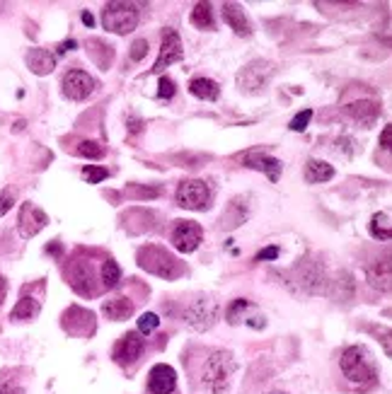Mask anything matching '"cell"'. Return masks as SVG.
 Masks as SVG:
<instances>
[{
    "label": "cell",
    "mask_w": 392,
    "mask_h": 394,
    "mask_svg": "<svg viewBox=\"0 0 392 394\" xmlns=\"http://www.w3.org/2000/svg\"><path fill=\"white\" fill-rule=\"evenodd\" d=\"M27 66L32 73H37V75H48V73L53 71V66H56V58H53L51 51H46V48H32V51L27 53Z\"/></svg>",
    "instance_id": "d6986e66"
},
{
    "label": "cell",
    "mask_w": 392,
    "mask_h": 394,
    "mask_svg": "<svg viewBox=\"0 0 392 394\" xmlns=\"http://www.w3.org/2000/svg\"><path fill=\"white\" fill-rule=\"evenodd\" d=\"M145 53H148V42H145V39H136L134 46H131V53H129L131 61H143Z\"/></svg>",
    "instance_id": "836d02e7"
},
{
    "label": "cell",
    "mask_w": 392,
    "mask_h": 394,
    "mask_svg": "<svg viewBox=\"0 0 392 394\" xmlns=\"http://www.w3.org/2000/svg\"><path fill=\"white\" fill-rule=\"evenodd\" d=\"M121 278V269L116 262H112V259H107L105 266H102V283H105V288H114L116 283H119Z\"/></svg>",
    "instance_id": "f1b7e54d"
},
{
    "label": "cell",
    "mask_w": 392,
    "mask_h": 394,
    "mask_svg": "<svg viewBox=\"0 0 392 394\" xmlns=\"http://www.w3.org/2000/svg\"><path fill=\"white\" fill-rule=\"evenodd\" d=\"M192 24L199 29H213V12L208 3H199L192 12Z\"/></svg>",
    "instance_id": "484cf974"
},
{
    "label": "cell",
    "mask_w": 392,
    "mask_h": 394,
    "mask_svg": "<svg viewBox=\"0 0 392 394\" xmlns=\"http://www.w3.org/2000/svg\"><path fill=\"white\" fill-rule=\"evenodd\" d=\"M63 329L78 334V337H87V334L95 332V314L82 307H71L63 314Z\"/></svg>",
    "instance_id": "4fadbf2b"
},
{
    "label": "cell",
    "mask_w": 392,
    "mask_h": 394,
    "mask_svg": "<svg viewBox=\"0 0 392 394\" xmlns=\"http://www.w3.org/2000/svg\"><path fill=\"white\" fill-rule=\"evenodd\" d=\"M390 136H392V126H385L383 136H380V147L383 150H390Z\"/></svg>",
    "instance_id": "ab89813d"
},
{
    "label": "cell",
    "mask_w": 392,
    "mask_h": 394,
    "mask_svg": "<svg viewBox=\"0 0 392 394\" xmlns=\"http://www.w3.org/2000/svg\"><path fill=\"white\" fill-rule=\"evenodd\" d=\"M335 177V167L330 162L322 160H308L305 165V181L310 184H320V181H330Z\"/></svg>",
    "instance_id": "cb8c5ba5"
},
{
    "label": "cell",
    "mask_w": 392,
    "mask_h": 394,
    "mask_svg": "<svg viewBox=\"0 0 392 394\" xmlns=\"http://www.w3.org/2000/svg\"><path fill=\"white\" fill-rule=\"evenodd\" d=\"M39 314V303L34 298H27L22 295L19 303L12 307V319H34Z\"/></svg>",
    "instance_id": "d4e9b609"
},
{
    "label": "cell",
    "mask_w": 392,
    "mask_h": 394,
    "mask_svg": "<svg viewBox=\"0 0 392 394\" xmlns=\"http://www.w3.org/2000/svg\"><path fill=\"white\" fill-rule=\"evenodd\" d=\"M82 22H85L87 27H92V22H95V19H92V15H90V12H82Z\"/></svg>",
    "instance_id": "ee69618b"
},
{
    "label": "cell",
    "mask_w": 392,
    "mask_h": 394,
    "mask_svg": "<svg viewBox=\"0 0 392 394\" xmlns=\"http://www.w3.org/2000/svg\"><path fill=\"white\" fill-rule=\"evenodd\" d=\"M368 280L373 288L383 290L388 293L390 290V280H392V274H390V254H385L383 259H378L373 266L368 269Z\"/></svg>",
    "instance_id": "ffe728a7"
},
{
    "label": "cell",
    "mask_w": 392,
    "mask_h": 394,
    "mask_svg": "<svg viewBox=\"0 0 392 394\" xmlns=\"http://www.w3.org/2000/svg\"><path fill=\"white\" fill-rule=\"evenodd\" d=\"M5 293H8V283H5V278L0 276V303L5 300Z\"/></svg>",
    "instance_id": "7bdbcfd3"
},
{
    "label": "cell",
    "mask_w": 392,
    "mask_h": 394,
    "mask_svg": "<svg viewBox=\"0 0 392 394\" xmlns=\"http://www.w3.org/2000/svg\"><path fill=\"white\" fill-rule=\"evenodd\" d=\"M102 312H105V317L121 322V319H129L134 314V303L129 298H112L102 305Z\"/></svg>",
    "instance_id": "7402d4cb"
},
{
    "label": "cell",
    "mask_w": 392,
    "mask_h": 394,
    "mask_svg": "<svg viewBox=\"0 0 392 394\" xmlns=\"http://www.w3.org/2000/svg\"><path fill=\"white\" fill-rule=\"evenodd\" d=\"M184 51H182V39H179V34L175 32V29H168V34H165L163 39V46H160V56L158 61H155V66L150 68L153 73H163L165 68H170L172 63L182 61Z\"/></svg>",
    "instance_id": "9c48e42d"
},
{
    "label": "cell",
    "mask_w": 392,
    "mask_h": 394,
    "mask_svg": "<svg viewBox=\"0 0 392 394\" xmlns=\"http://www.w3.org/2000/svg\"><path fill=\"white\" fill-rule=\"evenodd\" d=\"M158 324H160L158 314L145 312V314H141V319H139V332L141 334H150V332H155V329H158Z\"/></svg>",
    "instance_id": "1f68e13d"
},
{
    "label": "cell",
    "mask_w": 392,
    "mask_h": 394,
    "mask_svg": "<svg viewBox=\"0 0 392 394\" xmlns=\"http://www.w3.org/2000/svg\"><path fill=\"white\" fill-rule=\"evenodd\" d=\"M215 319H218V303H215V300L199 298L189 305L187 322H189V327L196 329V332H206V329H211Z\"/></svg>",
    "instance_id": "8992f818"
},
{
    "label": "cell",
    "mask_w": 392,
    "mask_h": 394,
    "mask_svg": "<svg viewBox=\"0 0 392 394\" xmlns=\"http://www.w3.org/2000/svg\"><path fill=\"white\" fill-rule=\"evenodd\" d=\"M46 252H48V254H56V257H58V254H61V244H58V242L48 244V247H46Z\"/></svg>",
    "instance_id": "b9f144b4"
},
{
    "label": "cell",
    "mask_w": 392,
    "mask_h": 394,
    "mask_svg": "<svg viewBox=\"0 0 392 394\" xmlns=\"http://www.w3.org/2000/svg\"><path fill=\"white\" fill-rule=\"evenodd\" d=\"M235 375V358L230 351H213L204 363L201 370V382L208 392L220 394L225 392V387L230 385V377Z\"/></svg>",
    "instance_id": "6da1fadb"
},
{
    "label": "cell",
    "mask_w": 392,
    "mask_h": 394,
    "mask_svg": "<svg viewBox=\"0 0 392 394\" xmlns=\"http://www.w3.org/2000/svg\"><path fill=\"white\" fill-rule=\"evenodd\" d=\"M189 92H192L194 97H199V100H206V102H213L220 97L218 82L208 80V78H194V80L189 82Z\"/></svg>",
    "instance_id": "603a6c76"
},
{
    "label": "cell",
    "mask_w": 392,
    "mask_h": 394,
    "mask_svg": "<svg viewBox=\"0 0 392 394\" xmlns=\"http://www.w3.org/2000/svg\"><path fill=\"white\" fill-rule=\"evenodd\" d=\"M271 394H283V392H271Z\"/></svg>",
    "instance_id": "f6af8a7d"
},
{
    "label": "cell",
    "mask_w": 392,
    "mask_h": 394,
    "mask_svg": "<svg viewBox=\"0 0 392 394\" xmlns=\"http://www.w3.org/2000/svg\"><path fill=\"white\" fill-rule=\"evenodd\" d=\"M63 95L73 102H82L95 92V80L85 71H68L61 80Z\"/></svg>",
    "instance_id": "52a82bcc"
},
{
    "label": "cell",
    "mask_w": 392,
    "mask_h": 394,
    "mask_svg": "<svg viewBox=\"0 0 392 394\" xmlns=\"http://www.w3.org/2000/svg\"><path fill=\"white\" fill-rule=\"evenodd\" d=\"M92 280H95V274H92V264L87 262H78L73 266L71 271V285L78 290L80 295H92L95 293V285H92Z\"/></svg>",
    "instance_id": "ac0fdd59"
},
{
    "label": "cell",
    "mask_w": 392,
    "mask_h": 394,
    "mask_svg": "<svg viewBox=\"0 0 392 394\" xmlns=\"http://www.w3.org/2000/svg\"><path fill=\"white\" fill-rule=\"evenodd\" d=\"M68 48H75V42H73V39H68V42H63L61 46H58V53H66Z\"/></svg>",
    "instance_id": "60d3db41"
},
{
    "label": "cell",
    "mask_w": 392,
    "mask_h": 394,
    "mask_svg": "<svg viewBox=\"0 0 392 394\" xmlns=\"http://www.w3.org/2000/svg\"><path fill=\"white\" fill-rule=\"evenodd\" d=\"M82 177H85L90 184H100L102 179H107V177H109V170H105V167L87 165L85 170H82Z\"/></svg>",
    "instance_id": "4dcf8cb0"
},
{
    "label": "cell",
    "mask_w": 392,
    "mask_h": 394,
    "mask_svg": "<svg viewBox=\"0 0 392 394\" xmlns=\"http://www.w3.org/2000/svg\"><path fill=\"white\" fill-rule=\"evenodd\" d=\"M344 111L349 116H354L356 121H361L364 126L375 124V119L380 116V105L373 100H361V102H351L344 107Z\"/></svg>",
    "instance_id": "9a60e30c"
},
{
    "label": "cell",
    "mask_w": 392,
    "mask_h": 394,
    "mask_svg": "<svg viewBox=\"0 0 392 394\" xmlns=\"http://www.w3.org/2000/svg\"><path fill=\"white\" fill-rule=\"evenodd\" d=\"M46 223H48V218L42 208H37V206H32V204L22 206V211H19V235H22L24 240L42 233V230L46 228Z\"/></svg>",
    "instance_id": "8fae6325"
},
{
    "label": "cell",
    "mask_w": 392,
    "mask_h": 394,
    "mask_svg": "<svg viewBox=\"0 0 392 394\" xmlns=\"http://www.w3.org/2000/svg\"><path fill=\"white\" fill-rule=\"evenodd\" d=\"M244 165L252 167V170H259V172H267L269 179L271 181H278L281 177V170H283V162L276 160V157H269V155H262V152H249L244 157Z\"/></svg>",
    "instance_id": "2e32d148"
},
{
    "label": "cell",
    "mask_w": 392,
    "mask_h": 394,
    "mask_svg": "<svg viewBox=\"0 0 392 394\" xmlns=\"http://www.w3.org/2000/svg\"><path fill=\"white\" fill-rule=\"evenodd\" d=\"M223 19L230 24V29H233L235 34H240V37H249V34H252V24H249V19L244 17V10L240 8V5L225 3L223 5Z\"/></svg>",
    "instance_id": "e0dca14e"
},
{
    "label": "cell",
    "mask_w": 392,
    "mask_h": 394,
    "mask_svg": "<svg viewBox=\"0 0 392 394\" xmlns=\"http://www.w3.org/2000/svg\"><path fill=\"white\" fill-rule=\"evenodd\" d=\"M0 394H24V390L15 380H5L3 387H0Z\"/></svg>",
    "instance_id": "8d00e7d4"
},
{
    "label": "cell",
    "mask_w": 392,
    "mask_h": 394,
    "mask_svg": "<svg viewBox=\"0 0 392 394\" xmlns=\"http://www.w3.org/2000/svg\"><path fill=\"white\" fill-rule=\"evenodd\" d=\"M341 373L354 385H371L378 377L373 358H371L368 348L364 346H349L341 353Z\"/></svg>",
    "instance_id": "7a4b0ae2"
},
{
    "label": "cell",
    "mask_w": 392,
    "mask_h": 394,
    "mask_svg": "<svg viewBox=\"0 0 392 394\" xmlns=\"http://www.w3.org/2000/svg\"><path fill=\"white\" fill-rule=\"evenodd\" d=\"M371 235L375 240H390V215L388 213H375L371 218Z\"/></svg>",
    "instance_id": "4316f807"
},
{
    "label": "cell",
    "mask_w": 392,
    "mask_h": 394,
    "mask_svg": "<svg viewBox=\"0 0 392 394\" xmlns=\"http://www.w3.org/2000/svg\"><path fill=\"white\" fill-rule=\"evenodd\" d=\"M310 119H312V109H303L301 114H296V119L291 121V131H305Z\"/></svg>",
    "instance_id": "d6a6232c"
},
{
    "label": "cell",
    "mask_w": 392,
    "mask_h": 394,
    "mask_svg": "<svg viewBox=\"0 0 392 394\" xmlns=\"http://www.w3.org/2000/svg\"><path fill=\"white\" fill-rule=\"evenodd\" d=\"M129 194L131 196H139V199H155V196H160V189H143V186H131Z\"/></svg>",
    "instance_id": "d590c367"
},
{
    "label": "cell",
    "mask_w": 392,
    "mask_h": 394,
    "mask_svg": "<svg viewBox=\"0 0 392 394\" xmlns=\"http://www.w3.org/2000/svg\"><path fill=\"white\" fill-rule=\"evenodd\" d=\"M139 266L145 269L148 274H155L160 278H172V276L179 274V262L163 247H143L139 249Z\"/></svg>",
    "instance_id": "3957f363"
},
{
    "label": "cell",
    "mask_w": 392,
    "mask_h": 394,
    "mask_svg": "<svg viewBox=\"0 0 392 394\" xmlns=\"http://www.w3.org/2000/svg\"><path fill=\"white\" fill-rule=\"evenodd\" d=\"M172 95H175V80H172V78H160L158 97H160V100H170Z\"/></svg>",
    "instance_id": "e575fe53"
},
{
    "label": "cell",
    "mask_w": 392,
    "mask_h": 394,
    "mask_svg": "<svg viewBox=\"0 0 392 394\" xmlns=\"http://www.w3.org/2000/svg\"><path fill=\"white\" fill-rule=\"evenodd\" d=\"M252 307V305L247 303V300H235L233 305H230L228 307V322L230 324H240V322H244V312H247V310Z\"/></svg>",
    "instance_id": "f546056e"
},
{
    "label": "cell",
    "mask_w": 392,
    "mask_h": 394,
    "mask_svg": "<svg viewBox=\"0 0 392 394\" xmlns=\"http://www.w3.org/2000/svg\"><path fill=\"white\" fill-rule=\"evenodd\" d=\"M271 73H274L271 63L254 61V63H249L242 73H240L238 82H240V87H242V90L254 92V90H259V87H264V82L269 80V75H271Z\"/></svg>",
    "instance_id": "7c38bea8"
},
{
    "label": "cell",
    "mask_w": 392,
    "mask_h": 394,
    "mask_svg": "<svg viewBox=\"0 0 392 394\" xmlns=\"http://www.w3.org/2000/svg\"><path fill=\"white\" fill-rule=\"evenodd\" d=\"M175 385H177V373H175V368L165 366V363H158V366L150 370L148 390L153 394H170L175 392Z\"/></svg>",
    "instance_id": "5bb4252c"
},
{
    "label": "cell",
    "mask_w": 392,
    "mask_h": 394,
    "mask_svg": "<svg viewBox=\"0 0 392 394\" xmlns=\"http://www.w3.org/2000/svg\"><path fill=\"white\" fill-rule=\"evenodd\" d=\"M75 152L80 157H90V160H100V157H105V145L97 141H82L80 145L75 147Z\"/></svg>",
    "instance_id": "83f0119b"
},
{
    "label": "cell",
    "mask_w": 392,
    "mask_h": 394,
    "mask_svg": "<svg viewBox=\"0 0 392 394\" xmlns=\"http://www.w3.org/2000/svg\"><path fill=\"white\" fill-rule=\"evenodd\" d=\"M278 254H281V249H278V247H267V249H262V252L257 254V262H269V259H276Z\"/></svg>",
    "instance_id": "74e56055"
},
{
    "label": "cell",
    "mask_w": 392,
    "mask_h": 394,
    "mask_svg": "<svg viewBox=\"0 0 392 394\" xmlns=\"http://www.w3.org/2000/svg\"><path fill=\"white\" fill-rule=\"evenodd\" d=\"M177 204L189 211H204L211 206V189L201 179H187L177 186Z\"/></svg>",
    "instance_id": "5b68a950"
},
{
    "label": "cell",
    "mask_w": 392,
    "mask_h": 394,
    "mask_svg": "<svg viewBox=\"0 0 392 394\" xmlns=\"http://www.w3.org/2000/svg\"><path fill=\"white\" fill-rule=\"evenodd\" d=\"M201 238H204V230H201L196 223H192V220H179L172 230V244H175V249L182 254L194 252V249L201 244Z\"/></svg>",
    "instance_id": "ba28073f"
},
{
    "label": "cell",
    "mask_w": 392,
    "mask_h": 394,
    "mask_svg": "<svg viewBox=\"0 0 392 394\" xmlns=\"http://www.w3.org/2000/svg\"><path fill=\"white\" fill-rule=\"evenodd\" d=\"M102 24L114 34H129L139 24V10L134 3H107L102 10Z\"/></svg>",
    "instance_id": "277c9868"
},
{
    "label": "cell",
    "mask_w": 392,
    "mask_h": 394,
    "mask_svg": "<svg viewBox=\"0 0 392 394\" xmlns=\"http://www.w3.org/2000/svg\"><path fill=\"white\" fill-rule=\"evenodd\" d=\"M10 208H12V194L8 191V194L0 196V218H3V215L8 213Z\"/></svg>",
    "instance_id": "f35d334b"
},
{
    "label": "cell",
    "mask_w": 392,
    "mask_h": 394,
    "mask_svg": "<svg viewBox=\"0 0 392 394\" xmlns=\"http://www.w3.org/2000/svg\"><path fill=\"white\" fill-rule=\"evenodd\" d=\"M143 339H141V334L136 332H129L124 334V337L116 341L114 346V361L119 363V366H129V363H136L141 358V353H143Z\"/></svg>",
    "instance_id": "30bf717a"
},
{
    "label": "cell",
    "mask_w": 392,
    "mask_h": 394,
    "mask_svg": "<svg viewBox=\"0 0 392 394\" xmlns=\"http://www.w3.org/2000/svg\"><path fill=\"white\" fill-rule=\"evenodd\" d=\"M223 228L225 230H235V228H240V225L247 220V201L242 199V196H238V199H233L230 201V206L225 208V213H223Z\"/></svg>",
    "instance_id": "44dd1931"
}]
</instances>
